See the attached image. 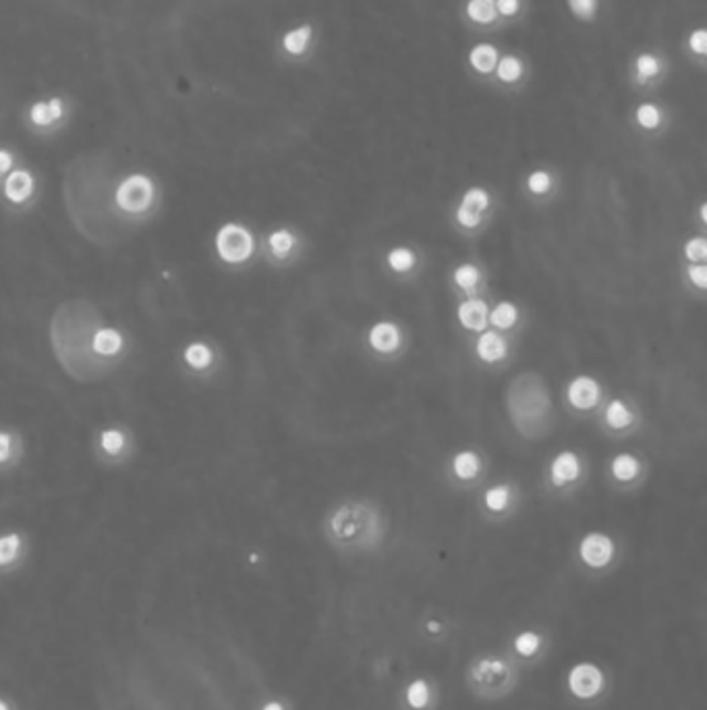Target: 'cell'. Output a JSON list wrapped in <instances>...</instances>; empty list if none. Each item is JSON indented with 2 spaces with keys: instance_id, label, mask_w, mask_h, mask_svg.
<instances>
[{
  "instance_id": "obj_1",
  "label": "cell",
  "mask_w": 707,
  "mask_h": 710,
  "mask_svg": "<svg viewBox=\"0 0 707 710\" xmlns=\"http://www.w3.org/2000/svg\"><path fill=\"white\" fill-rule=\"evenodd\" d=\"M100 331V318L92 304L71 302L64 304L52 322V345L64 366L77 378L90 380L102 374V364L95 360L93 337Z\"/></svg>"
},
{
  "instance_id": "obj_41",
  "label": "cell",
  "mask_w": 707,
  "mask_h": 710,
  "mask_svg": "<svg viewBox=\"0 0 707 710\" xmlns=\"http://www.w3.org/2000/svg\"><path fill=\"white\" fill-rule=\"evenodd\" d=\"M496 8L502 13V15H515L517 13V8H519V0H498V4H496Z\"/></svg>"
},
{
  "instance_id": "obj_22",
  "label": "cell",
  "mask_w": 707,
  "mask_h": 710,
  "mask_svg": "<svg viewBox=\"0 0 707 710\" xmlns=\"http://www.w3.org/2000/svg\"><path fill=\"white\" fill-rule=\"evenodd\" d=\"M517 322V308L508 302H502L492 311V324L498 328H510Z\"/></svg>"
},
{
  "instance_id": "obj_40",
  "label": "cell",
  "mask_w": 707,
  "mask_h": 710,
  "mask_svg": "<svg viewBox=\"0 0 707 710\" xmlns=\"http://www.w3.org/2000/svg\"><path fill=\"white\" fill-rule=\"evenodd\" d=\"M689 275H691V278H693V282L697 285V287H706L707 285V268L706 266H693L691 270H689Z\"/></svg>"
},
{
  "instance_id": "obj_5",
  "label": "cell",
  "mask_w": 707,
  "mask_h": 710,
  "mask_svg": "<svg viewBox=\"0 0 707 710\" xmlns=\"http://www.w3.org/2000/svg\"><path fill=\"white\" fill-rule=\"evenodd\" d=\"M154 200V185L148 177L135 175L129 177L117 189V204L124 212H144L152 206Z\"/></svg>"
},
{
  "instance_id": "obj_46",
  "label": "cell",
  "mask_w": 707,
  "mask_h": 710,
  "mask_svg": "<svg viewBox=\"0 0 707 710\" xmlns=\"http://www.w3.org/2000/svg\"><path fill=\"white\" fill-rule=\"evenodd\" d=\"M701 218H703V220H706V218H707V208H706V206L701 208Z\"/></svg>"
},
{
  "instance_id": "obj_43",
  "label": "cell",
  "mask_w": 707,
  "mask_h": 710,
  "mask_svg": "<svg viewBox=\"0 0 707 710\" xmlns=\"http://www.w3.org/2000/svg\"><path fill=\"white\" fill-rule=\"evenodd\" d=\"M8 451H11V440L6 434H0V462L8 457Z\"/></svg>"
},
{
  "instance_id": "obj_32",
  "label": "cell",
  "mask_w": 707,
  "mask_h": 710,
  "mask_svg": "<svg viewBox=\"0 0 707 710\" xmlns=\"http://www.w3.org/2000/svg\"><path fill=\"white\" fill-rule=\"evenodd\" d=\"M477 278H479V273L473 264H462L461 268H457V273H455V280L464 289L473 287L477 282Z\"/></svg>"
},
{
  "instance_id": "obj_47",
  "label": "cell",
  "mask_w": 707,
  "mask_h": 710,
  "mask_svg": "<svg viewBox=\"0 0 707 710\" xmlns=\"http://www.w3.org/2000/svg\"><path fill=\"white\" fill-rule=\"evenodd\" d=\"M0 710H8V709H6V704H4V702H0Z\"/></svg>"
},
{
  "instance_id": "obj_37",
  "label": "cell",
  "mask_w": 707,
  "mask_h": 710,
  "mask_svg": "<svg viewBox=\"0 0 707 710\" xmlns=\"http://www.w3.org/2000/svg\"><path fill=\"white\" fill-rule=\"evenodd\" d=\"M548 187H550V177H548V173L537 171V173H533V175L529 177V189H531V191H535V193H544V191H548Z\"/></svg>"
},
{
  "instance_id": "obj_19",
  "label": "cell",
  "mask_w": 707,
  "mask_h": 710,
  "mask_svg": "<svg viewBox=\"0 0 707 710\" xmlns=\"http://www.w3.org/2000/svg\"><path fill=\"white\" fill-rule=\"evenodd\" d=\"M309 38H311V28H309V25H303V28H299V30L288 31V33L284 35L282 44H284L286 52H291V55H301V52L305 50V46H308Z\"/></svg>"
},
{
  "instance_id": "obj_28",
  "label": "cell",
  "mask_w": 707,
  "mask_h": 710,
  "mask_svg": "<svg viewBox=\"0 0 707 710\" xmlns=\"http://www.w3.org/2000/svg\"><path fill=\"white\" fill-rule=\"evenodd\" d=\"M388 262H390V266H392L395 270H409V268L415 264V256H413V251H411V249H407V247H399V249L390 251V256H388Z\"/></svg>"
},
{
  "instance_id": "obj_9",
  "label": "cell",
  "mask_w": 707,
  "mask_h": 710,
  "mask_svg": "<svg viewBox=\"0 0 707 710\" xmlns=\"http://www.w3.org/2000/svg\"><path fill=\"white\" fill-rule=\"evenodd\" d=\"M510 646L515 650V654L523 660H535L542 650L546 646V636L542 631L535 629H523L519 634H515Z\"/></svg>"
},
{
  "instance_id": "obj_29",
  "label": "cell",
  "mask_w": 707,
  "mask_h": 710,
  "mask_svg": "<svg viewBox=\"0 0 707 710\" xmlns=\"http://www.w3.org/2000/svg\"><path fill=\"white\" fill-rule=\"evenodd\" d=\"M637 121H639V125L647 127V129H653V127L660 125L662 115H660V110H658L653 104H643V106H639V110H637Z\"/></svg>"
},
{
  "instance_id": "obj_20",
  "label": "cell",
  "mask_w": 707,
  "mask_h": 710,
  "mask_svg": "<svg viewBox=\"0 0 707 710\" xmlns=\"http://www.w3.org/2000/svg\"><path fill=\"white\" fill-rule=\"evenodd\" d=\"M488 208V193L479 187H473L464 193L462 197V206L459 210H464V212H471V214H477L484 212Z\"/></svg>"
},
{
  "instance_id": "obj_31",
  "label": "cell",
  "mask_w": 707,
  "mask_h": 710,
  "mask_svg": "<svg viewBox=\"0 0 707 710\" xmlns=\"http://www.w3.org/2000/svg\"><path fill=\"white\" fill-rule=\"evenodd\" d=\"M508 503V491L504 486H496L492 488L490 493L486 494V505L492 509V511H502Z\"/></svg>"
},
{
  "instance_id": "obj_18",
  "label": "cell",
  "mask_w": 707,
  "mask_h": 710,
  "mask_svg": "<svg viewBox=\"0 0 707 710\" xmlns=\"http://www.w3.org/2000/svg\"><path fill=\"white\" fill-rule=\"evenodd\" d=\"M61 115H62L61 100H52V102H48V104H35V106L31 108V119H33V123L37 125L52 123V121H57Z\"/></svg>"
},
{
  "instance_id": "obj_39",
  "label": "cell",
  "mask_w": 707,
  "mask_h": 710,
  "mask_svg": "<svg viewBox=\"0 0 707 710\" xmlns=\"http://www.w3.org/2000/svg\"><path fill=\"white\" fill-rule=\"evenodd\" d=\"M689 44H691V48H693L697 55H703L707 48V33L703 30H697L693 35H691Z\"/></svg>"
},
{
  "instance_id": "obj_33",
  "label": "cell",
  "mask_w": 707,
  "mask_h": 710,
  "mask_svg": "<svg viewBox=\"0 0 707 710\" xmlns=\"http://www.w3.org/2000/svg\"><path fill=\"white\" fill-rule=\"evenodd\" d=\"M637 71H639V77H653L658 71H660V61L653 57V55H641L637 59Z\"/></svg>"
},
{
  "instance_id": "obj_38",
  "label": "cell",
  "mask_w": 707,
  "mask_h": 710,
  "mask_svg": "<svg viewBox=\"0 0 707 710\" xmlns=\"http://www.w3.org/2000/svg\"><path fill=\"white\" fill-rule=\"evenodd\" d=\"M573 13H577L579 17H591L595 11V2L597 0H568Z\"/></svg>"
},
{
  "instance_id": "obj_34",
  "label": "cell",
  "mask_w": 707,
  "mask_h": 710,
  "mask_svg": "<svg viewBox=\"0 0 707 710\" xmlns=\"http://www.w3.org/2000/svg\"><path fill=\"white\" fill-rule=\"evenodd\" d=\"M270 246L276 253H286L293 247V235L288 231H276L270 237Z\"/></svg>"
},
{
  "instance_id": "obj_24",
  "label": "cell",
  "mask_w": 707,
  "mask_h": 710,
  "mask_svg": "<svg viewBox=\"0 0 707 710\" xmlns=\"http://www.w3.org/2000/svg\"><path fill=\"white\" fill-rule=\"evenodd\" d=\"M477 469H479V459H477V455H473V453H461V455H457V459H455V471H457L459 478L469 480V478H473V476L477 474Z\"/></svg>"
},
{
  "instance_id": "obj_3",
  "label": "cell",
  "mask_w": 707,
  "mask_h": 710,
  "mask_svg": "<svg viewBox=\"0 0 707 710\" xmlns=\"http://www.w3.org/2000/svg\"><path fill=\"white\" fill-rule=\"evenodd\" d=\"M330 534L344 549L371 546L378 536V515L366 505H346L330 520Z\"/></svg>"
},
{
  "instance_id": "obj_10",
  "label": "cell",
  "mask_w": 707,
  "mask_h": 710,
  "mask_svg": "<svg viewBox=\"0 0 707 710\" xmlns=\"http://www.w3.org/2000/svg\"><path fill=\"white\" fill-rule=\"evenodd\" d=\"M600 399V387L593 378L581 376L568 387V401L579 409H589Z\"/></svg>"
},
{
  "instance_id": "obj_26",
  "label": "cell",
  "mask_w": 707,
  "mask_h": 710,
  "mask_svg": "<svg viewBox=\"0 0 707 710\" xmlns=\"http://www.w3.org/2000/svg\"><path fill=\"white\" fill-rule=\"evenodd\" d=\"M498 77L506 84L515 81L521 77V62L515 57H504L502 61L498 62Z\"/></svg>"
},
{
  "instance_id": "obj_4",
  "label": "cell",
  "mask_w": 707,
  "mask_h": 710,
  "mask_svg": "<svg viewBox=\"0 0 707 710\" xmlns=\"http://www.w3.org/2000/svg\"><path fill=\"white\" fill-rule=\"evenodd\" d=\"M566 687L577 700L591 702L606 689V675L595 663H577L566 675Z\"/></svg>"
},
{
  "instance_id": "obj_21",
  "label": "cell",
  "mask_w": 707,
  "mask_h": 710,
  "mask_svg": "<svg viewBox=\"0 0 707 710\" xmlns=\"http://www.w3.org/2000/svg\"><path fill=\"white\" fill-rule=\"evenodd\" d=\"M467 15L473 21L490 23V21H493V17H496V4H493L492 0H471L467 4Z\"/></svg>"
},
{
  "instance_id": "obj_42",
  "label": "cell",
  "mask_w": 707,
  "mask_h": 710,
  "mask_svg": "<svg viewBox=\"0 0 707 710\" xmlns=\"http://www.w3.org/2000/svg\"><path fill=\"white\" fill-rule=\"evenodd\" d=\"M426 634L431 636V638L442 636V634H444V623L438 621V619H428V621H426Z\"/></svg>"
},
{
  "instance_id": "obj_8",
  "label": "cell",
  "mask_w": 707,
  "mask_h": 710,
  "mask_svg": "<svg viewBox=\"0 0 707 710\" xmlns=\"http://www.w3.org/2000/svg\"><path fill=\"white\" fill-rule=\"evenodd\" d=\"M404 709L407 710H431L436 706V689L426 677H415L404 687Z\"/></svg>"
},
{
  "instance_id": "obj_14",
  "label": "cell",
  "mask_w": 707,
  "mask_h": 710,
  "mask_svg": "<svg viewBox=\"0 0 707 710\" xmlns=\"http://www.w3.org/2000/svg\"><path fill=\"white\" fill-rule=\"evenodd\" d=\"M477 353L484 362H500L506 353V343L496 333H486L477 343Z\"/></svg>"
},
{
  "instance_id": "obj_30",
  "label": "cell",
  "mask_w": 707,
  "mask_h": 710,
  "mask_svg": "<svg viewBox=\"0 0 707 710\" xmlns=\"http://www.w3.org/2000/svg\"><path fill=\"white\" fill-rule=\"evenodd\" d=\"M19 551V538L17 536H4L0 538V565L13 561Z\"/></svg>"
},
{
  "instance_id": "obj_13",
  "label": "cell",
  "mask_w": 707,
  "mask_h": 710,
  "mask_svg": "<svg viewBox=\"0 0 707 710\" xmlns=\"http://www.w3.org/2000/svg\"><path fill=\"white\" fill-rule=\"evenodd\" d=\"M579 476V459L573 453H562L554 459L552 464V482L556 486L571 482Z\"/></svg>"
},
{
  "instance_id": "obj_15",
  "label": "cell",
  "mask_w": 707,
  "mask_h": 710,
  "mask_svg": "<svg viewBox=\"0 0 707 710\" xmlns=\"http://www.w3.org/2000/svg\"><path fill=\"white\" fill-rule=\"evenodd\" d=\"M121 349V335L112 328H100L93 337V351L102 355H115Z\"/></svg>"
},
{
  "instance_id": "obj_44",
  "label": "cell",
  "mask_w": 707,
  "mask_h": 710,
  "mask_svg": "<svg viewBox=\"0 0 707 710\" xmlns=\"http://www.w3.org/2000/svg\"><path fill=\"white\" fill-rule=\"evenodd\" d=\"M8 166H11V156L6 152H0V173L8 171Z\"/></svg>"
},
{
  "instance_id": "obj_45",
  "label": "cell",
  "mask_w": 707,
  "mask_h": 710,
  "mask_svg": "<svg viewBox=\"0 0 707 710\" xmlns=\"http://www.w3.org/2000/svg\"><path fill=\"white\" fill-rule=\"evenodd\" d=\"M262 710H284V706H282L280 702H276V700H272V702H268Z\"/></svg>"
},
{
  "instance_id": "obj_6",
  "label": "cell",
  "mask_w": 707,
  "mask_h": 710,
  "mask_svg": "<svg viewBox=\"0 0 707 710\" xmlns=\"http://www.w3.org/2000/svg\"><path fill=\"white\" fill-rule=\"evenodd\" d=\"M216 247L222 260L226 262H243L253 251V239L243 227L239 224H226L220 229L216 237Z\"/></svg>"
},
{
  "instance_id": "obj_36",
  "label": "cell",
  "mask_w": 707,
  "mask_h": 710,
  "mask_svg": "<svg viewBox=\"0 0 707 710\" xmlns=\"http://www.w3.org/2000/svg\"><path fill=\"white\" fill-rule=\"evenodd\" d=\"M102 447H104L108 453H117V451L123 447V436H121V433H117V430H108V433L102 434Z\"/></svg>"
},
{
  "instance_id": "obj_35",
  "label": "cell",
  "mask_w": 707,
  "mask_h": 710,
  "mask_svg": "<svg viewBox=\"0 0 707 710\" xmlns=\"http://www.w3.org/2000/svg\"><path fill=\"white\" fill-rule=\"evenodd\" d=\"M684 253H686V258H691V260H703L707 253L706 239H701V237L691 239V241L686 244V247H684Z\"/></svg>"
},
{
  "instance_id": "obj_25",
  "label": "cell",
  "mask_w": 707,
  "mask_h": 710,
  "mask_svg": "<svg viewBox=\"0 0 707 710\" xmlns=\"http://www.w3.org/2000/svg\"><path fill=\"white\" fill-rule=\"evenodd\" d=\"M606 418H608V424H610L612 428H624V426H629L631 420H633L631 411L624 407V403L620 401H614L610 407H608Z\"/></svg>"
},
{
  "instance_id": "obj_7",
  "label": "cell",
  "mask_w": 707,
  "mask_h": 710,
  "mask_svg": "<svg viewBox=\"0 0 707 710\" xmlns=\"http://www.w3.org/2000/svg\"><path fill=\"white\" fill-rule=\"evenodd\" d=\"M579 556L587 567L602 569L614 556V542L606 534H587L579 544Z\"/></svg>"
},
{
  "instance_id": "obj_11",
  "label": "cell",
  "mask_w": 707,
  "mask_h": 710,
  "mask_svg": "<svg viewBox=\"0 0 707 710\" xmlns=\"http://www.w3.org/2000/svg\"><path fill=\"white\" fill-rule=\"evenodd\" d=\"M459 320L469 331H484L488 324V308L481 299H469L459 308Z\"/></svg>"
},
{
  "instance_id": "obj_27",
  "label": "cell",
  "mask_w": 707,
  "mask_h": 710,
  "mask_svg": "<svg viewBox=\"0 0 707 710\" xmlns=\"http://www.w3.org/2000/svg\"><path fill=\"white\" fill-rule=\"evenodd\" d=\"M185 357H187V362H189L193 368H204V366L210 364L212 353H210V349H208L206 345H199V343H197V345H191V347L187 349Z\"/></svg>"
},
{
  "instance_id": "obj_16",
  "label": "cell",
  "mask_w": 707,
  "mask_h": 710,
  "mask_svg": "<svg viewBox=\"0 0 707 710\" xmlns=\"http://www.w3.org/2000/svg\"><path fill=\"white\" fill-rule=\"evenodd\" d=\"M4 191H6V195H8L13 202H23V200L31 193V177L25 173V171H17V173H13V175L6 179Z\"/></svg>"
},
{
  "instance_id": "obj_12",
  "label": "cell",
  "mask_w": 707,
  "mask_h": 710,
  "mask_svg": "<svg viewBox=\"0 0 707 710\" xmlns=\"http://www.w3.org/2000/svg\"><path fill=\"white\" fill-rule=\"evenodd\" d=\"M369 343H371V347L378 349V351H384V353L395 351L400 343L399 328H397L392 322H380V324H375V326L371 328V333H369Z\"/></svg>"
},
{
  "instance_id": "obj_2",
  "label": "cell",
  "mask_w": 707,
  "mask_h": 710,
  "mask_svg": "<svg viewBox=\"0 0 707 710\" xmlns=\"http://www.w3.org/2000/svg\"><path fill=\"white\" fill-rule=\"evenodd\" d=\"M469 692L486 702L504 700L519 685V665L510 654L484 652L477 654L464 671Z\"/></svg>"
},
{
  "instance_id": "obj_17",
  "label": "cell",
  "mask_w": 707,
  "mask_h": 710,
  "mask_svg": "<svg viewBox=\"0 0 707 710\" xmlns=\"http://www.w3.org/2000/svg\"><path fill=\"white\" fill-rule=\"evenodd\" d=\"M471 64L477 69V71H481V73H490L492 71L493 67H496V62H498V52H496V48L493 46H490V44H479V46H475L473 50H471Z\"/></svg>"
},
{
  "instance_id": "obj_23",
  "label": "cell",
  "mask_w": 707,
  "mask_h": 710,
  "mask_svg": "<svg viewBox=\"0 0 707 710\" xmlns=\"http://www.w3.org/2000/svg\"><path fill=\"white\" fill-rule=\"evenodd\" d=\"M637 469H639V465L635 462V457H631V455H618L612 462V474L622 482L635 478Z\"/></svg>"
}]
</instances>
